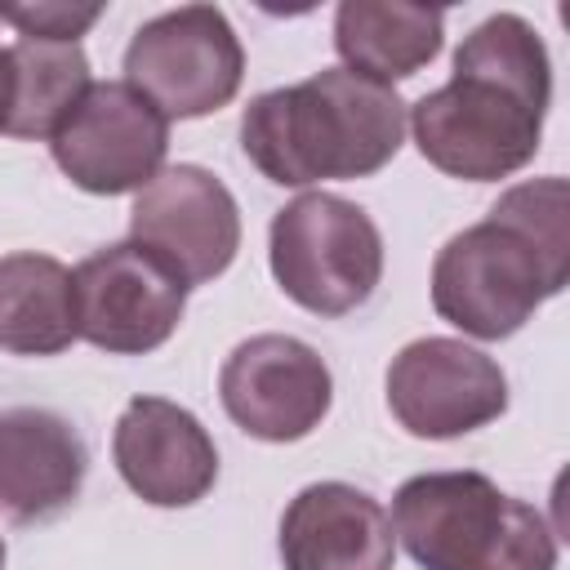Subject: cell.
Here are the masks:
<instances>
[{"instance_id":"obj_1","label":"cell","mask_w":570,"mask_h":570,"mask_svg":"<svg viewBox=\"0 0 570 570\" xmlns=\"http://www.w3.org/2000/svg\"><path fill=\"white\" fill-rule=\"evenodd\" d=\"M552 98V62L521 13H494L454 49V76L423 94L405 125L428 165L463 183H499L534 160Z\"/></svg>"},{"instance_id":"obj_2","label":"cell","mask_w":570,"mask_h":570,"mask_svg":"<svg viewBox=\"0 0 570 570\" xmlns=\"http://www.w3.org/2000/svg\"><path fill=\"white\" fill-rule=\"evenodd\" d=\"M570 281V187L530 178L508 187L490 214L450 236L432 263V307L472 338L517 334L534 307Z\"/></svg>"},{"instance_id":"obj_3","label":"cell","mask_w":570,"mask_h":570,"mask_svg":"<svg viewBox=\"0 0 570 570\" xmlns=\"http://www.w3.org/2000/svg\"><path fill=\"white\" fill-rule=\"evenodd\" d=\"M405 142V102L392 85L325 67L298 85L258 94L240 116V147L281 187L370 178Z\"/></svg>"},{"instance_id":"obj_4","label":"cell","mask_w":570,"mask_h":570,"mask_svg":"<svg viewBox=\"0 0 570 570\" xmlns=\"http://www.w3.org/2000/svg\"><path fill=\"white\" fill-rule=\"evenodd\" d=\"M387 517L423 570H557L539 508L503 494L485 472L410 476Z\"/></svg>"},{"instance_id":"obj_5","label":"cell","mask_w":570,"mask_h":570,"mask_svg":"<svg viewBox=\"0 0 570 570\" xmlns=\"http://www.w3.org/2000/svg\"><path fill=\"white\" fill-rule=\"evenodd\" d=\"M272 276L298 307L347 316L383 281V236L361 205L303 191L272 218Z\"/></svg>"},{"instance_id":"obj_6","label":"cell","mask_w":570,"mask_h":570,"mask_svg":"<svg viewBox=\"0 0 570 570\" xmlns=\"http://www.w3.org/2000/svg\"><path fill=\"white\" fill-rule=\"evenodd\" d=\"M245 76V49L214 4H178L142 22L125 49V85L165 120H196L227 107Z\"/></svg>"},{"instance_id":"obj_7","label":"cell","mask_w":570,"mask_h":570,"mask_svg":"<svg viewBox=\"0 0 570 570\" xmlns=\"http://www.w3.org/2000/svg\"><path fill=\"white\" fill-rule=\"evenodd\" d=\"M58 169L94 196L142 191L169 151V120L125 80H94L49 138Z\"/></svg>"},{"instance_id":"obj_8","label":"cell","mask_w":570,"mask_h":570,"mask_svg":"<svg viewBox=\"0 0 570 570\" xmlns=\"http://www.w3.org/2000/svg\"><path fill=\"white\" fill-rule=\"evenodd\" d=\"M71 289L76 334L111 356H142L160 347L187 307V285L134 240L94 249L71 272Z\"/></svg>"},{"instance_id":"obj_9","label":"cell","mask_w":570,"mask_h":570,"mask_svg":"<svg viewBox=\"0 0 570 570\" xmlns=\"http://www.w3.org/2000/svg\"><path fill=\"white\" fill-rule=\"evenodd\" d=\"M387 410L410 436L450 441L508 410V379L463 338H414L387 365Z\"/></svg>"},{"instance_id":"obj_10","label":"cell","mask_w":570,"mask_h":570,"mask_svg":"<svg viewBox=\"0 0 570 570\" xmlns=\"http://www.w3.org/2000/svg\"><path fill=\"white\" fill-rule=\"evenodd\" d=\"M129 240L191 289L232 267L240 249V209L209 169L165 165L129 209Z\"/></svg>"},{"instance_id":"obj_11","label":"cell","mask_w":570,"mask_h":570,"mask_svg":"<svg viewBox=\"0 0 570 570\" xmlns=\"http://www.w3.org/2000/svg\"><path fill=\"white\" fill-rule=\"evenodd\" d=\"M227 419L258 441H303L334 401L330 365L289 334H254L232 347L218 374Z\"/></svg>"},{"instance_id":"obj_12","label":"cell","mask_w":570,"mask_h":570,"mask_svg":"<svg viewBox=\"0 0 570 570\" xmlns=\"http://www.w3.org/2000/svg\"><path fill=\"white\" fill-rule=\"evenodd\" d=\"M125 485L151 508H191L218 481L214 436L191 410L165 396H134L111 436Z\"/></svg>"},{"instance_id":"obj_13","label":"cell","mask_w":570,"mask_h":570,"mask_svg":"<svg viewBox=\"0 0 570 570\" xmlns=\"http://www.w3.org/2000/svg\"><path fill=\"white\" fill-rule=\"evenodd\" d=\"M396 530L387 508L347 485H303L281 517V566L285 570H392Z\"/></svg>"},{"instance_id":"obj_14","label":"cell","mask_w":570,"mask_h":570,"mask_svg":"<svg viewBox=\"0 0 570 570\" xmlns=\"http://www.w3.org/2000/svg\"><path fill=\"white\" fill-rule=\"evenodd\" d=\"M85 441L58 410L13 405L0 410V517L45 521L76 503L85 485Z\"/></svg>"},{"instance_id":"obj_15","label":"cell","mask_w":570,"mask_h":570,"mask_svg":"<svg viewBox=\"0 0 570 570\" xmlns=\"http://www.w3.org/2000/svg\"><path fill=\"white\" fill-rule=\"evenodd\" d=\"M445 13L428 4L392 0H343L334 9V49L347 71L392 85L414 76L441 53Z\"/></svg>"},{"instance_id":"obj_16","label":"cell","mask_w":570,"mask_h":570,"mask_svg":"<svg viewBox=\"0 0 570 570\" xmlns=\"http://www.w3.org/2000/svg\"><path fill=\"white\" fill-rule=\"evenodd\" d=\"M71 267L22 249L0 258V347L13 356H58L76 343Z\"/></svg>"},{"instance_id":"obj_17","label":"cell","mask_w":570,"mask_h":570,"mask_svg":"<svg viewBox=\"0 0 570 570\" xmlns=\"http://www.w3.org/2000/svg\"><path fill=\"white\" fill-rule=\"evenodd\" d=\"M9 67H13V111L4 134L13 138H53V129L71 116V107L94 85L89 58L80 45L13 40Z\"/></svg>"},{"instance_id":"obj_18","label":"cell","mask_w":570,"mask_h":570,"mask_svg":"<svg viewBox=\"0 0 570 570\" xmlns=\"http://www.w3.org/2000/svg\"><path fill=\"white\" fill-rule=\"evenodd\" d=\"M102 18V4H0V22L18 27L22 40H58L76 45L94 22Z\"/></svg>"},{"instance_id":"obj_19","label":"cell","mask_w":570,"mask_h":570,"mask_svg":"<svg viewBox=\"0 0 570 570\" xmlns=\"http://www.w3.org/2000/svg\"><path fill=\"white\" fill-rule=\"evenodd\" d=\"M9 111H13V67H9V49H0V134L9 129Z\"/></svg>"},{"instance_id":"obj_20","label":"cell","mask_w":570,"mask_h":570,"mask_svg":"<svg viewBox=\"0 0 570 570\" xmlns=\"http://www.w3.org/2000/svg\"><path fill=\"white\" fill-rule=\"evenodd\" d=\"M0 570H4V539H0Z\"/></svg>"}]
</instances>
